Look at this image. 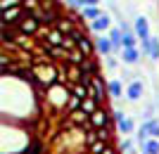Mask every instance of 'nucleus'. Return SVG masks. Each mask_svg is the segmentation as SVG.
I'll return each instance as SVG.
<instances>
[{"instance_id": "dca6fc26", "label": "nucleus", "mask_w": 159, "mask_h": 154, "mask_svg": "<svg viewBox=\"0 0 159 154\" xmlns=\"http://www.w3.org/2000/svg\"><path fill=\"white\" fill-rule=\"evenodd\" d=\"M81 74L83 76H98V59H93V57H88L83 64H81Z\"/></svg>"}, {"instance_id": "f3484780", "label": "nucleus", "mask_w": 159, "mask_h": 154, "mask_svg": "<svg viewBox=\"0 0 159 154\" xmlns=\"http://www.w3.org/2000/svg\"><path fill=\"white\" fill-rule=\"evenodd\" d=\"M135 145H138L135 138H124V140L119 142V152L121 154H138L135 152Z\"/></svg>"}, {"instance_id": "f257e3e1", "label": "nucleus", "mask_w": 159, "mask_h": 154, "mask_svg": "<svg viewBox=\"0 0 159 154\" xmlns=\"http://www.w3.org/2000/svg\"><path fill=\"white\" fill-rule=\"evenodd\" d=\"M133 33L138 36L140 40L152 38V33H150V21H147L145 14H135V17H133Z\"/></svg>"}, {"instance_id": "a211bd4d", "label": "nucleus", "mask_w": 159, "mask_h": 154, "mask_svg": "<svg viewBox=\"0 0 159 154\" xmlns=\"http://www.w3.org/2000/svg\"><path fill=\"white\" fill-rule=\"evenodd\" d=\"M31 17H33L36 21H38V24H50V21L55 19L52 10H36V12H33Z\"/></svg>"}, {"instance_id": "6ab92c4d", "label": "nucleus", "mask_w": 159, "mask_h": 154, "mask_svg": "<svg viewBox=\"0 0 159 154\" xmlns=\"http://www.w3.org/2000/svg\"><path fill=\"white\" fill-rule=\"evenodd\" d=\"M86 59H88V57L81 52V50H71V52L66 55V62H69V64H76V67H81Z\"/></svg>"}, {"instance_id": "9d476101", "label": "nucleus", "mask_w": 159, "mask_h": 154, "mask_svg": "<svg viewBox=\"0 0 159 154\" xmlns=\"http://www.w3.org/2000/svg\"><path fill=\"white\" fill-rule=\"evenodd\" d=\"M107 93H109V97H114V100H121V95H124L121 78H109L107 81Z\"/></svg>"}, {"instance_id": "b1692460", "label": "nucleus", "mask_w": 159, "mask_h": 154, "mask_svg": "<svg viewBox=\"0 0 159 154\" xmlns=\"http://www.w3.org/2000/svg\"><path fill=\"white\" fill-rule=\"evenodd\" d=\"M21 2L24 0H0V7H2V12H7L12 7H21Z\"/></svg>"}, {"instance_id": "20e7f679", "label": "nucleus", "mask_w": 159, "mask_h": 154, "mask_svg": "<svg viewBox=\"0 0 159 154\" xmlns=\"http://www.w3.org/2000/svg\"><path fill=\"white\" fill-rule=\"evenodd\" d=\"M119 57H121V64H124V67H135V64L143 59V52H140V47H124Z\"/></svg>"}, {"instance_id": "6e6552de", "label": "nucleus", "mask_w": 159, "mask_h": 154, "mask_svg": "<svg viewBox=\"0 0 159 154\" xmlns=\"http://www.w3.org/2000/svg\"><path fill=\"white\" fill-rule=\"evenodd\" d=\"M88 121H90V123H93V126H95V128L100 130V128H107V126H109V121H112V116L107 114L105 109H98V112H95V114L90 116Z\"/></svg>"}, {"instance_id": "ddd939ff", "label": "nucleus", "mask_w": 159, "mask_h": 154, "mask_svg": "<svg viewBox=\"0 0 159 154\" xmlns=\"http://www.w3.org/2000/svg\"><path fill=\"white\" fill-rule=\"evenodd\" d=\"M24 7H12V10H7V12H2V21L5 24H14V21H21L24 17Z\"/></svg>"}, {"instance_id": "f8f14e48", "label": "nucleus", "mask_w": 159, "mask_h": 154, "mask_svg": "<svg viewBox=\"0 0 159 154\" xmlns=\"http://www.w3.org/2000/svg\"><path fill=\"white\" fill-rule=\"evenodd\" d=\"M133 138H135V142H138V147H143V145L150 140V123H147V121H143V123H140V128L135 130V135H133Z\"/></svg>"}, {"instance_id": "4be33fe9", "label": "nucleus", "mask_w": 159, "mask_h": 154, "mask_svg": "<svg viewBox=\"0 0 159 154\" xmlns=\"http://www.w3.org/2000/svg\"><path fill=\"white\" fill-rule=\"evenodd\" d=\"M81 109H83V112H86V114H88V119H90V116H93L95 112H98V102H95L93 97H88V100H83V104H81Z\"/></svg>"}, {"instance_id": "0eeeda50", "label": "nucleus", "mask_w": 159, "mask_h": 154, "mask_svg": "<svg viewBox=\"0 0 159 154\" xmlns=\"http://www.w3.org/2000/svg\"><path fill=\"white\" fill-rule=\"evenodd\" d=\"M107 36H109V40H112V45H114V55L121 52V50H124V31H121L119 26H112Z\"/></svg>"}, {"instance_id": "4468645a", "label": "nucleus", "mask_w": 159, "mask_h": 154, "mask_svg": "<svg viewBox=\"0 0 159 154\" xmlns=\"http://www.w3.org/2000/svg\"><path fill=\"white\" fill-rule=\"evenodd\" d=\"M102 12H105V10H100V7H83V10H81V19L93 24L95 19H100V17H102Z\"/></svg>"}, {"instance_id": "bb28decb", "label": "nucleus", "mask_w": 159, "mask_h": 154, "mask_svg": "<svg viewBox=\"0 0 159 154\" xmlns=\"http://www.w3.org/2000/svg\"><path fill=\"white\" fill-rule=\"evenodd\" d=\"M45 52L52 55V57H64V55H69L64 47H52V45H45Z\"/></svg>"}, {"instance_id": "c756f323", "label": "nucleus", "mask_w": 159, "mask_h": 154, "mask_svg": "<svg viewBox=\"0 0 159 154\" xmlns=\"http://www.w3.org/2000/svg\"><path fill=\"white\" fill-rule=\"evenodd\" d=\"M105 149H107L105 142H95V145H90V152H93V154H105Z\"/></svg>"}, {"instance_id": "39448f33", "label": "nucleus", "mask_w": 159, "mask_h": 154, "mask_svg": "<svg viewBox=\"0 0 159 154\" xmlns=\"http://www.w3.org/2000/svg\"><path fill=\"white\" fill-rule=\"evenodd\" d=\"M109 29H112V14H109V12H102V17H100V19H95L93 24H90V31H93V33H98V36L109 33Z\"/></svg>"}, {"instance_id": "412c9836", "label": "nucleus", "mask_w": 159, "mask_h": 154, "mask_svg": "<svg viewBox=\"0 0 159 154\" xmlns=\"http://www.w3.org/2000/svg\"><path fill=\"white\" fill-rule=\"evenodd\" d=\"M140 149H143V154H159V140L150 138V140H147Z\"/></svg>"}, {"instance_id": "cd10ccee", "label": "nucleus", "mask_w": 159, "mask_h": 154, "mask_svg": "<svg viewBox=\"0 0 159 154\" xmlns=\"http://www.w3.org/2000/svg\"><path fill=\"white\" fill-rule=\"evenodd\" d=\"M21 7H24V10H29V14H33L36 10H40V7H38V0H24V2H21Z\"/></svg>"}, {"instance_id": "393cba45", "label": "nucleus", "mask_w": 159, "mask_h": 154, "mask_svg": "<svg viewBox=\"0 0 159 154\" xmlns=\"http://www.w3.org/2000/svg\"><path fill=\"white\" fill-rule=\"evenodd\" d=\"M147 123H150V138L159 140V119H150Z\"/></svg>"}, {"instance_id": "423d86ee", "label": "nucleus", "mask_w": 159, "mask_h": 154, "mask_svg": "<svg viewBox=\"0 0 159 154\" xmlns=\"http://www.w3.org/2000/svg\"><path fill=\"white\" fill-rule=\"evenodd\" d=\"M95 50H98L100 57H109V55H114V45H112V40H109V36L102 33L95 38Z\"/></svg>"}, {"instance_id": "7c9ffc66", "label": "nucleus", "mask_w": 159, "mask_h": 154, "mask_svg": "<svg viewBox=\"0 0 159 154\" xmlns=\"http://www.w3.org/2000/svg\"><path fill=\"white\" fill-rule=\"evenodd\" d=\"M124 119H126V114H124L121 109H114V114H112V121H116V123H119V121H124Z\"/></svg>"}, {"instance_id": "a878e982", "label": "nucleus", "mask_w": 159, "mask_h": 154, "mask_svg": "<svg viewBox=\"0 0 159 154\" xmlns=\"http://www.w3.org/2000/svg\"><path fill=\"white\" fill-rule=\"evenodd\" d=\"M57 31H62V33H74V29H71V19H62L60 24H57Z\"/></svg>"}, {"instance_id": "2eb2a0df", "label": "nucleus", "mask_w": 159, "mask_h": 154, "mask_svg": "<svg viewBox=\"0 0 159 154\" xmlns=\"http://www.w3.org/2000/svg\"><path fill=\"white\" fill-rule=\"evenodd\" d=\"M116 128H119V133L126 135V138H131V135L135 133V123H133L131 116H126L124 121H119V123H116Z\"/></svg>"}, {"instance_id": "c85d7f7f", "label": "nucleus", "mask_w": 159, "mask_h": 154, "mask_svg": "<svg viewBox=\"0 0 159 154\" xmlns=\"http://www.w3.org/2000/svg\"><path fill=\"white\" fill-rule=\"evenodd\" d=\"M95 133H98V140L100 142H109V130H107V128H100V130H95Z\"/></svg>"}, {"instance_id": "473e14b6", "label": "nucleus", "mask_w": 159, "mask_h": 154, "mask_svg": "<svg viewBox=\"0 0 159 154\" xmlns=\"http://www.w3.org/2000/svg\"><path fill=\"white\" fill-rule=\"evenodd\" d=\"M95 140H98V133H93V130L86 133V142H88V145H95Z\"/></svg>"}, {"instance_id": "5701e85b", "label": "nucleus", "mask_w": 159, "mask_h": 154, "mask_svg": "<svg viewBox=\"0 0 159 154\" xmlns=\"http://www.w3.org/2000/svg\"><path fill=\"white\" fill-rule=\"evenodd\" d=\"M150 59L159 62V38H154V36H152V45H150Z\"/></svg>"}, {"instance_id": "2f4dec72", "label": "nucleus", "mask_w": 159, "mask_h": 154, "mask_svg": "<svg viewBox=\"0 0 159 154\" xmlns=\"http://www.w3.org/2000/svg\"><path fill=\"white\" fill-rule=\"evenodd\" d=\"M66 5L71 7V10H83V2H81V0H66Z\"/></svg>"}, {"instance_id": "9b49d317", "label": "nucleus", "mask_w": 159, "mask_h": 154, "mask_svg": "<svg viewBox=\"0 0 159 154\" xmlns=\"http://www.w3.org/2000/svg\"><path fill=\"white\" fill-rule=\"evenodd\" d=\"M64 40H66V36L62 33V31H57V29H52V31H48V43H45V45L64 47Z\"/></svg>"}, {"instance_id": "f03ea898", "label": "nucleus", "mask_w": 159, "mask_h": 154, "mask_svg": "<svg viewBox=\"0 0 159 154\" xmlns=\"http://www.w3.org/2000/svg\"><path fill=\"white\" fill-rule=\"evenodd\" d=\"M140 78H143V76H138L133 83L126 86V100L128 102H140L143 100V95H145V83H143Z\"/></svg>"}, {"instance_id": "aec40b11", "label": "nucleus", "mask_w": 159, "mask_h": 154, "mask_svg": "<svg viewBox=\"0 0 159 154\" xmlns=\"http://www.w3.org/2000/svg\"><path fill=\"white\" fill-rule=\"evenodd\" d=\"M119 67H124V64H121V57H116V55L105 57V69H107V71H116Z\"/></svg>"}, {"instance_id": "1a4fd4ad", "label": "nucleus", "mask_w": 159, "mask_h": 154, "mask_svg": "<svg viewBox=\"0 0 159 154\" xmlns=\"http://www.w3.org/2000/svg\"><path fill=\"white\" fill-rule=\"evenodd\" d=\"M38 26H40V24H38L36 19H33L31 14H29V17H24V19H21V24H19V31H21L24 36H33L36 31H38Z\"/></svg>"}, {"instance_id": "7ed1b4c3", "label": "nucleus", "mask_w": 159, "mask_h": 154, "mask_svg": "<svg viewBox=\"0 0 159 154\" xmlns=\"http://www.w3.org/2000/svg\"><path fill=\"white\" fill-rule=\"evenodd\" d=\"M71 40L76 43V50H81V52L86 55V57H90V55H93L95 43H93L90 38H86V36L81 33V31H74V33H71Z\"/></svg>"}, {"instance_id": "72a5a7b5", "label": "nucleus", "mask_w": 159, "mask_h": 154, "mask_svg": "<svg viewBox=\"0 0 159 154\" xmlns=\"http://www.w3.org/2000/svg\"><path fill=\"white\" fill-rule=\"evenodd\" d=\"M83 7H100V0H81Z\"/></svg>"}]
</instances>
